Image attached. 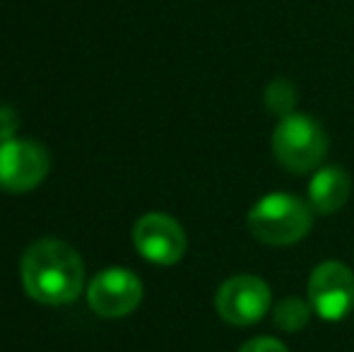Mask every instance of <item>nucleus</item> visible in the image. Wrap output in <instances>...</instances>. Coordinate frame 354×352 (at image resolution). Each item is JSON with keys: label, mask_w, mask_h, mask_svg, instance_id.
Masks as SVG:
<instances>
[{"label": "nucleus", "mask_w": 354, "mask_h": 352, "mask_svg": "<svg viewBox=\"0 0 354 352\" xmlns=\"http://www.w3.org/2000/svg\"><path fill=\"white\" fill-rule=\"evenodd\" d=\"M22 285L32 299L46 306L71 304L84 287V263L71 244L39 239L22 256Z\"/></svg>", "instance_id": "nucleus-1"}, {"label": "nucleus", "mask_w": 354, "mask_h": 352, "mask_svg": "<svg viewBox=\"0 0 354 352\" xmlns=\"http://www.w3.org/2000/svg\"><path fill=\"white\" fill-rule=\"evenodd\" d=\"M248 232L268 246H292L313 227V207L308 201L287 191L268 193L248 210Z\"/></svg>", "instance_id": "nucleus-2"}, {"label": "nucleus", "mask_w": 354, "mask_h": 352, "mask_svg": "<svg viewBox=\"0 0 354 352\" xmlns=\"http://www.w3.org/2000/svg\"><path fill=\"white\" fill-rule=\"evenodd\" d=\"M272 155L287 172L308 174L328 155V133L308 113H287L272 131Z\"/></svg>", "instance_id": "nucleus-3"}, {"label": "nucleus", "mask_w": 354, "mask_h": 352, "mask_svg": "<svg viewBox=\"0 0 354 352\" xmlns=\"http://www.w3.org/2000/svg\"><path fill=\"white\" fill-rule=\"evenodd\" d=\"M272 292L258 275H234L219 285L214 295V309L232 326H253L270 311Z\"/></svg>", "instance_id": "nucleus-4"}, {"label": "nucleus", "mask_w": 354, "mask_h": 352, "mask_svg": "<svg viewBox=\"0 0 354 352\" xmlns=\"http://www.w3.org/2000/svg\"><path fill=\"white\" fill-rule=\"evenodd\" d=\"M308 304L323 321H342L354 309V272L340 261H323L308 275Z\"/></svg>", "instance_id": "nucleus-5"}, {"label": "nucleus", "mask_w": 354, "mask_h": 352, "mask_svg": "<svg viewBox=\"0 0 354 352\" xmlns=\"http://www.w3.org/2000/svg\"><path fill=\"white\" fill-rule=\"evenodd\" d=\"M51 169V157L34 140H12L0 145V191L27 193L37 188Z\"/></svg>", "instance_id": "nucleus-6"}, {"label": "nucleus", "mask_w": 354, "mask_h": 352, "mask_svg": "<svg viewBox=\"0 0 354 352\" xmlns=\"http://www.w3.org/2000/svg\"><path fill=\"white\" fill-rule=\"evenodd\" d=\"M142 282L128 268H104L87 287V304L104 319H121L140 306Z\"/></svg>", "instance_id": "nucleus-7"}, {"label": "nucleus", "mask_w": 354, "mask_h": 352, "mask_svg": "<svg viewBox=\"0 0 354 352\" xmlns=\"http://www.w3.org/2000/svg\"><path fill=\"white\" fill-rule=\"evenodd\" d=\"M133 244L145 261L157 266H174L186 254V232L167 212H147L133 227Z\"/></svg>", "instance_id": "nucleus-8"}, {"label": "nucleus", "mask_w": 354, "mask_h": 352, "mask_svg": "<svg viewBox=\"0 0 354 352\" xmlns=\"http://www.w3.org/2000/svg\"><path fill=\"white\" fill-rule=\"evenodd\" d=\"M308 205L318 215H335L345 207L352 193V178L342 167H321L308 181Z\"/></svg>", "instance_id": "nucleus-9"}, {"label": "nucleus", "mask_w": 354, "mask_h": 352, "mask_svg": "<svg viewBox=\"0 0 354 352\" xmlns=\"http://www.w3.org/2000/svg\"><path fill=\"white\" fill-rule=\"evenodd\" d=\"M311 304L304 302L301 297H284L272 309V321L284 333H299L311 321Z\"/></svg>", "instance_id": "nucleus-10"}, {"label": "nucleus", "mask_w": 354, "mask_h": 352, "mask_svg": "<svg viewBox=\"0 0 354 352\" xmlns=\"http://www.w3.org/2000/svg\"><path fill=\"white\" fill-rule=\"evenodd\" d=\"M294 104H297V87L287 77H277L266 87V106L270 113L282 118L294 111Z\"/></svg>", "instance_id": "nucleus-11"}, {"label": "nucleus", "mask_w": 354, "mask_h": 352, "mask_svg": "<svg viewBox=\"0 0 354 352\" xmlns=\"http://www.w3.org/2000/svg\"><path fill=\"white\" fill-rule=\"evenodd\" d=\"M19 128V118H17V111L10 106H0V145L8 140H12L15 133Z\"/></svg>", "instance_id": "nucleus-12"}, {"label": "nucleus", "mask_w": 354, "mask_h": 352, "mask_svg": "<svg viewBox=\"0 0 354 352\" xmlns=\"http://www.w3.org/2000/svg\"><path fill=\"white\" fill-rule=\"evenodd\" d=\"M239 352H289L287 345L277 338H270V335H263V338H253L248 340Z\"/></svg>", "instance_id": "nucleus-13"}]
</instances>
